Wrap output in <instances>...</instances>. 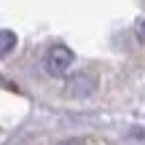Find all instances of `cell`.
<instances>
[{
  "instance_id": "obj_2",
  "label": "cell",
  "mask_w": 145,
  "mask_h": 145,
  "mask_svg": "<svg viewBox=\"0 0 145 145\" xmlns=\"http://www.w3.org/2000/svg\"><path fill=\"white\" fill-rule=\"evenodd\" d=\"M94 89H97V78H94L91 72H75V75L67 78V83H65V94L72 97V99L91 97Z\"/></svg>"
},
{
  "instance_id": "obj_4",
  "label": "cell",
  "mask_w": 145,
  "mask_h": 145,
  "mask_svg": "<svg viewBox=\"0 0 145 145\" xmlns=\"http://www.w3.org/2000/svg\"><path fill=\"white\" fill-rule=\"evenodd\" d=\"M135 32H137V38H140V40L145 43V19H140V22H137V27H135Z\"/></svg>"
},
{
  "instance_id": "obj_3",
  "label": "cell",
  "mask_w": 145,
  "mask_h": 145,
  "mask_svg": "<svg viewBox=\"0 0 145 145\" xmlns=\"http://www.w3.org/2000/svg\"><path fill=\"white\" fill-rule=\"evenodd\" d=\"M14 48H16V35L11 30H0V57L11 54Z\"/></svg>"
},
{
  "instance_id": "obj_1",
  "label": "cell",
  "mask_w": 145,
  "mask_h": 145,
  "mask_svg": "<svg viewBox=\"0 0 145 145\" xmlns=\"http://www.w3.org/2000/svg\"><path fill=\"white\" fill-rule=\"evenodd\" d=\"M46 70H48V75H54V78H62L65 72L70 70V65H72V51L67 46H51L46 51Z\"/></svg>"
},
{
  "instance_id": "obj_5",
  "label": "cell",
  "mask_w": 145,
  "mask_h": 145,
  "mask_svg": "<svg viewBox=\"0 0 145 145\" xmlns=\"http://www.w3.org/2000/svg\"><path fill=\"white\" fill-rule=\"evenodd\" d=\"M59 145H86V142H83V140H78V137H72V140H62Z\"/></svg>"
}]
</instances>
